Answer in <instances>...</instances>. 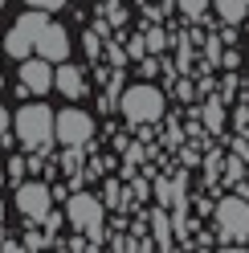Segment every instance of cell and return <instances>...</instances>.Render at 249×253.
Wrapping results in <instances>:
<instances>
[{
	"instance_id": "cell-13",
	"label": "cell",
	"mask_w": 249,
	"mask_h": 253,
	"mask_svg": "<svg viewBox=\"0 0 249 253\" xmlns=\"http://www.w3.org/2000/svg\"><path fill=\"white\" fill-rule=\"evenodd\" d=\"M180 8H184V17H200L208 8V0H180Z\"/></svg>"
},
{
	"instance_id": "cell-20",
	"label": "cell",
	"mask_w": 249,
	"mask_h": 253,
	"mask_svg": "<svg viewBox=\"0 0 249 253\" xmlns=\"http://www.w3.org/2000/svg\"><path fill=\"white\" fill-rule=\"evenodd\" d=\"M0 4H4V0H0Z\"/></svg>"
},
{
	"instance_id": "cell-3",
	"label": "cell",
	"mask_w": 249,
	"mask_h": 253,
	"mask_svg": "<svg viewBox=\"0 0 249 253\" xmlns=\"http://www.w3.org/2000/svg\"><path fill=\"white\" fill-rule=\"evenodd\" d=\"M12 126H17V135L29 147H41L53 135V110L49 106H21V115L12 119Z\"/></svg>"
},
{
	"instance_id": "cell-4",
	"label": "cell",
	"mask_w": 249,
	"mask_h": 253,
	"mask_svg": "<svg viewBox=\"0 0 249 253\" xmlns=\"http://www.w3.org/2000/svg\"><path fill=\"white\" fill-rule=\"evenodd\" d=\"M41 29H45V17H41V8H29L25 12V17L17 21V25H12L8 29V37H4V49L12 53V57H29V53H33V45H37V33H41Z\"/></svg>"
},
{
	"instance_id": "cell-19",
	"label": "cell",
	"mask_w": 249,
	"mask_h": 253,
	"mask_svg": "<svg viewBox=\"0 0 249 253\" xmlns=\"http://www.w3.org/2000/svg\"><path fill=\"white\" fill-rule=\"evenodd\" d=\"M0 184H4V171H0Z\"/></svg>"
},
{
	"instance_id": "cell-16",
	"label": "cell",
	"mask_w": 249,
	"mask_h": 253,
	"mask_svg": "<svg viewBox=\"0 0 249 253\" xmlns=\"http://www.w3.org/2000/svg\"><path fill=\"white\" fill-rule=\"evenodd\" d=\"M8 126H12V115H8V110H4V106H0V135H4V131H8Z\"/></svg>"
},
{
	"instance_id": "cell-17",
	"label": "cell",
	"mask_w": 249,
	"mask_h": 253,
	"mask_svg": "<svg viewBox=\"0 0 249 253\" xmlns=\"http://www.w3.org/2000/svg\"><path fill=\"white\" fill-rule=\"evenodd\" d=\"M8 176H25V164H21V155H17V160L8 164Z\"/></svg>"
},
{
	"instance_id": "cell-2",
	"label": "cell",
	"mask_w": 249,
	"mask_h": 253,
	"mask_svg": "<svg viewBox=\"0 0 249 253\" xmlns=\"http://www.w3.org/2000/svg\"><path fill=\"white\" fill-rule=\"evenodd\" d=\"M164 94L155 90V86H147V82H139V86H131L127 94H123V115H127L131 123H155L164 115Z\"/></svg>"
},
{
	"instance_id": "cell-10",
	"label": "cell",
	"mask_w": 249,
	"mask_h": 253,
	"mask_svg": "<svg viewBox=\"0 0 249 253\" xmlns=\"http://www.w3.org/2000/svg\"><path fill=\"white\" fill-rule=\"evenodd\" d=\"M53 86L66 94V98H78V94L86 90V82H82V74H78L74 66H57V74H53Z\"/></svg>"
},
{
	"instance_id": "cell-12",
	"label": "cell",
	"mask_w": 249,
	"mask_h": 253,
	"mask_svg": "<svg viewBox=\"0 0 249 253\" xmlns=\"http://www.w3.org/2000/svg\"><path fill=\"white\" fill-rule=\"evenodd\" d=\"M151 229H155L160 249H172V229H167V216H164V212H151Z\"/></svg>"
},
{
	"instance_id": "cell-7",
	"label": "cell",
	"mask_w": 249,
	"mask_h": 253,
	"mask_svg": "<svg viewBox=\"0 0 249 253\" xmlns=\"http://www.w3.org/2000/svg\"><path fill=\"white\" fill-rule=\"evenodd\" d=\"M33 53H41L45 61H66V57H70V33H66L61 25H49V21H45V29L37 33Z\"/></svg>"
},
{
	"instance_id": "cell-11",
	"label": "cell",
	"mask_w": 249,
	"mask_h": 253,
	"mask_svg": "<svg viewBox=\"0 0 249 253\" xmlns=\"http://www.w3.org/2000/svg\"><path fill=\"white\" fill-rule=\"evenodd\" d=\"M216 12L229 21V25H237L245 21V12H249V0H216Z\"/></svg>"
},
{
	"instance_id": "cell-8",
	"label": "cell",
	"mask_w": 249,
	"mask_h": 253,
	"mask_svg": "<svg viewBox=\"0 0 249 253\" xmlns=\"http://www.w3.org/2000/svg\"><path fill=\"white\" fill-rule=\"evenodd\" d=\"M17 209L29 220H45L49 216V188L45 184H21L17 188Z\"/></svg>"
},
{
	"instance_id": "cell-14",
	"label": "cell",
	"mask_w": 249,
	"mask_h": 253,
	"mask_svg": "<svg viewBox=\"0 0 249 253\" xmlns=\"http://www.w3.org/2000/svg\"><path fill=\"white\" fill-rule=\"evenodd\" d=\"M29 8H41V12H57V8H66V0H25Z\"/></svg>"
},
{
	"instance_id": "cell-9",
	"label": "cell",
	"mask_w": 249,
	"mask_h": 253,
	"mask_svg": "<svg viewBox=\"0 0 249 253\" xmlns=\"http://www.w3.org/2000/svg\"><path fill=\"white\" fill-rule=\"evenodd\" d=\"M21 86H25V90H33V94L53 90V61H45V57L21 61Z\"/></svg>"
},
{
	"instance_id": "cell-1",
	"label": "cell",
	"mask_w": 249,
	"mask_h": 253,
	"mask_svg": "<svg viewBox=\"0 0 249 253\" xmlns=\"http://www.w3.org/2000/svg\"><path fill=\"white\" fill-rule=\"evenodd\" d=\"M66 216H70V225L74 229H82L90 237V249H98L102 245V204L94 196H86V192H78L66 200Z\"/></svg>"
},
{
	"instance_id": "cell-18",
	"label": "cell",
	"mask_w": 249,
	"mask_h": 253,
	"mask_svg": "<svg viewBox=\"0 0 249 253\" xmlns=\"http://www.w3.org/2000/svg\"><path fill=\"white\" fill-rule=\"evenodd\" d=\"M0 220H4V204H0Z\"/></svg>"
},
{
	"instance_id": "cell-5",
	"label": "cell",
	"mask_w": 249,
	"mask_h": 253,
	"mask_svg": "<svg viewBox=\"0 0 249 253\" xmlns=\"http://www.w3.org/2000/svg\"><path fill=\"white\" fill-rule=\"evenodd\" d=\"M216 225H221L229 241H245L249 237V204L241 196H225L216 204Z\"/></svg>"
},
{
	"instance_id": "cell-15",
	"label": "cell",
	"mask_w": 249,
	"mask_h": 253,
	"mask_svg": "<svg viewBox=\"0 0 249 253\" xmlns=\"http://www.w3.org/2000/svg\"><path fill=\"white\" fill-rule=\"evenodd\" d=\"M41 245H45V237H37V233L25 237V249H41Z\"/></svg>"
},
{
	"instance_id": "cell-6",
	"label": "cell",
	"mask_w": 249,
	"mask_h": 253,
	"mask_svg": "<svg viewBox=\"0 0 249 253\" xmlns=\"http://www.w3.org/2000/svg\"><path fill=\"white\" fill-rule=\"evenodd\" d=\"M53 135L61 139V143H86L90 135H94V119L86 115V110H61V115L53 119Z\"/></svg>"
}]
</instances>
